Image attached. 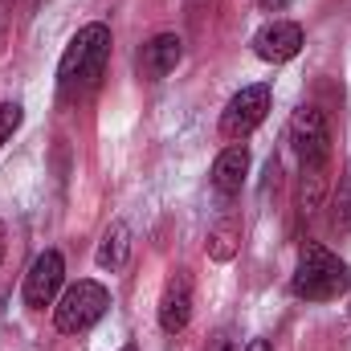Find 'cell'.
<instances>
[{"instance_id":"cell-1","label":"cell","mask_w":351,"mask_h":351,"mask_svg":"<svg viewBox=\"0 0 351 351\" xmlns=\"http://www.w3.org/2000/svg\"><path fill=\"white\" fill-rule=\"evenodd\" d=\"M110 29L106 25H82L74 37H70V45H66V53H62V62H58V90H62V98L66 102H74V98H86L90 90L102 82V74H106V62H110Z\"/></svg>"},{"instance_id":"cell-2","label":"cell","mask_w":351,"mask_h":351,"mask_svg":"<svg viewBox=\"0 0 351 351\" xmlns=\"http://www.w3.org/2000/svg\"><path fill=\"white\" fill-rule=\"evenodd\" d=\"M290 290L306 302H331L339 294L351 290V265L343 258H335L327 245H302L298 265H294V278H290Z\"/></svg>"},{"instance_id":"cell-3","label":"cell","mask_w":351,"mask_h":351,"mask_svg":"<svg viewBox=\"0 0 351 351\" xmlns=\"http://www.w3.org/2000/svg\"><path fill=\"white\" fill-rule=\"evenodd\" d=\"M110 311V290L102 286V282H74V286H66V294L58 298V306H53V327L62 331V335H82L90 331L102 315Z\"/></svg>"},{"instance_id":"cell-4","label":"cell","mask_w":351,"mask_h":351,"mask_svg":"<svg viewBox=\"0 0 351 351\" xmlns=\"http://www.w3.org/2000/svg\"><path fill=\"white\" fill-rule=\"evenodd\" d=\"M290 147L302 164V172H327V160H331V127H327V114L311 102H302L290 119Z\"/></svg>"},{"instance_id":"cell-5","label":"cell","mask_w":351,"mask_h":351,"mask_svg":"<svg viewBox=\"0 0 351 351\" xmlns=\"http://www.w3.org/2000/svg\"><path fill=\"white\" fill-rule=\"evenodd\" d=\"M269 98H274V90L265 86V82L241 86L229 98V106L221 110V135H225V139H245V135H254L265 123V114H269Z\"/></svg>"},{"instance_id":"cell-6","label":"cell","mask_w":351,"mask_h":351,"mask_svg":"<svg viewBox=\"0 0 351 351\" xmlns=\"http://www.w3.org/2000/svg\"><path fill=\"white\" fill-rule=\"evenodd\" d=\"M62 282H66V262H62V254H58V250L37 254V262L29 265V274H25V302H29L33 311H45V306L58 298Z\"/></svg>"},{"instance_id":"cell-7","label":"cell","mask_w":351,"mask_h":351,"mask_svg":"<svg viewBox=\"0 0 351 351\" xmlns=\"http://www.w3.org/2000/svg\"><path fill=\"white\" fill-rule=\"evenodd\" d=\"M298 49H302V25H294V21H269L254 37V53L262 62H269V66L290 62Z\"/></svg>"},{"instance_id":"cell-8","label":"cell","mask_w":351,"mask_h":351,"mask_svg":"<svg viewBox=\"0 0 351 351\" xmlns=\"http://www.w3.org/2000/svg\"><path fill=\"white\" fill-rule=\"evenodd\" d=\"M192 323V278L188 269H172L164 294H160V327L168 335H180Z\"/></svg>"},{"instance_id":"cell-9","label":"cell","mask_w":351,"mask_h":351,"mask_svg":"<svg viewBox=\"0 0 351 351\" xmlns=\"http://www.w3.org/2000/svg\"><path fill=\"white\" fill-rule=\"evenodd\" d=\"M180 58H184V41H180L176 33H160V37H152V41L139 49V78H143V82H160V78H168L176 66H180Z\"/></svg>"},{"instance_id":"cell-10","label":"cell","mask_w":351,"mask_h":351,"mask_svg":"<svg viewBox=\"0 0 351 351\" xmlns=\"http://www.w3.org/2000/svg\"><path fill=\"white\" fill-rule=\"evenodd\" d=\"M245 176H250V147L245 143H233V147H225L221 156H217V164H213V188H217V196H237L241 188H245Z\"/></svg>"},{"instance_id":"cell-11","label":"cell","mask_w":351,"mask_h":351,"mask_svg":"<svg viewBox=\"0 0 351 351\" xmlns=\"http://www.w3.org/2000/svg\"><path fill=\"white\" fill-rule=\"evenodd\" d=\"M241 250V221L237 217H221L208 229V258L213 262H233Z\"/></svg>"},{"instance_id":"cell-12","label":"cell","mask_w":351,"mask_h":351,"mask_svg":"<svg viewBox=\"0 0 351 351\" xmlns=\"http://www.w3.org/2000/svg\"><path fill=\"white\" fill-rule=\"evenodd\" d=\"M127 254H131V229H127L123 221H114V225L102 233L94 262L102 265V269H119V265L127 262Z\"/></svg>"},{"instance_id":"cell-13","label":"cell","mask_w":351,"mask_h":351,"mask_svg":"<svg viewBox=\"0 0 351 351\" xmlns=\"http://www.w3.org/2000/svg\"><path fill=\"white\" fill-rule=\"evenodd\" d=\"M331 229L335 233H351V164L348 172L339 176L335 196H331Z\"/></svg>"},{"instance_id":"cell-14","label":"cell","mask_w":351,"mask_h":351,"mask_svg":"<svg viewBox=\"0 0 351 351\" xmlns=\"http://www.w3.org/2000/svg\"><path fill=\"white\" fill-rule=\"evenodd\" d=\"M21 119H25V106L21 102H0V147L12 139V131L21 127Z\"/></svg>"},{"instance_id":"cell-15","label":"cell","mask_w":351,"mask_h":351,"mask_svg":"<svg viewBox=\"0 0 351 351\" xmlns=\"http://www.w3.org/2000/svg\"><path fill=\"white\" fill-rule=\"evenodd\" d=\"M208 351H241V348H237V335L225 327V331H217V335L208 339Z\"/></svg>"},{"instance_id":"cell-16","label":"cell","mask_w":351,"mask_h":351,"mask_svg":"<svg viewBox=\"0 0 351 351\" xmlns=\"http://www.w3.org/2000/svg\"><path fill=\"white\" fill-rule=\"evenodd\" d=\"M8 21H12V12H8V0H0V49L8 45Z\"/></svg>"},{"instance_id":"cell-17","label":"cell","mask_w":351,"mask_h":351,"mask_svg":"<svg viewBox=\"0 0 351 351\" xmlns=\"http://www.w3.org/2000/svg\"><path fill=\"white\" fill-rule=\"evenodd\" d=\"M258 4H262L265 12H282V8H286L290 0H258Z\"/></svg>"},{"instance_id":"cell-18","label":"cell","mask_w":351,"mask_h":351,"mask_svg":"<svg viewBox=\"0 0 351 351\" xmlns=\"http://www.w3.org/2000/svg\"><path fill=\"white\" fill-rule=\"evenodd\" d=\"M245 351H269V339H250V348Z\"/></svg>"},{"instance_id":"cell-19","label":"cell","mask_w":351,"mask_h":351,"mask_svg":"<svg viewBox=\"0 0 351 351\" xmlns=\"http://www.w3.org/2000/svg\"><path fill=\"white\" fill-rule=\"evenodd\" d=\"M4 237H8V233H4V221H0V262H4Z\"/></svg>"},{"instance_id":"cell-20","label":"cell","mask_w":351,"mask_h":351,"mask_svg":"<svg viewBox=\"0 0 351 351\" xmlns=\"http://www.w3.org/2000/svg\"><path fill=\"white\" fill-rule=\"evenodd\" d=\"M119 351H139V348H135V343H127V348H119Z\"/></svg>"},{"instance_id":"cell-21","label":"cell","mask_w":351,"mask_h":351,"mask_svg":"<svg viewBox=\"0 0 351 351\" xmlns=\"http://www.w3.org/2000/svg\"><path fill=\"white\" fill-rule=\"evenodd\" d=\"M348 319H351V311H348Z\"/></svg>"}]
</instances>
